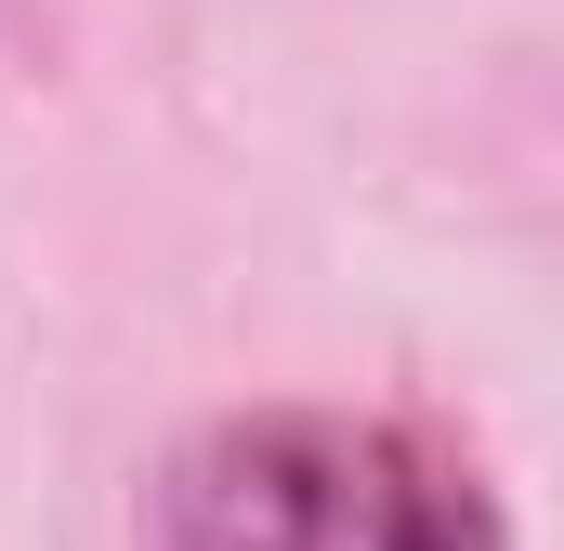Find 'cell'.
Returning a JSON list of instances; mask_svg holds the SVG:
<instances>
[{
  "instance_id": "1",
  "label": "cell",
  "mask_w": 564,
  "mask_h": 551,
  "mask_svg": "<svg viewBox=\"0 0 564 551\" xmlns=\"http://www.w3.org/2000/svg\"><path fill=\"white\" fill-rule=\"evenodd\" d=\"M158 551H512V526L433 420L237 408L158 473Z\"/></svg>"
}]
</instances>
